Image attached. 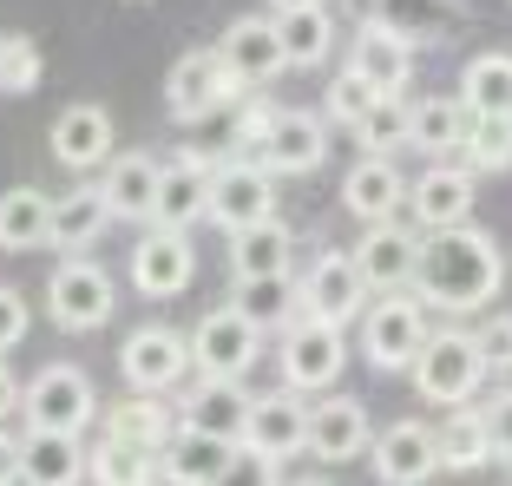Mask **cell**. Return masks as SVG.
Listing matches in <instances>:
<instances>
[{"label": "cell", "mask_w": 512, "mask_h": 486, "mask_svg": "<svg viewBox=\"0 0 512 486\" xmlns=\"http://www.w3.org/2000/svg\"><path fill=\"white\" fill-rule=\"evenodd\" d=\"M184 427V414H171L165 395H125L106 408V434L125 447H145V454H165V441Z\"/></svg>", "instance_id": "cell-27"}, {"label": "cell", "mask_w": 512, "mask_h": 486, "mask_svg": "<svg viewBox=\"0 0 512 486\" xmlns=\"http://www.w3.org/2000/svg\"><path fill=\"white\" fill-rule=\"evenodd\" d=\"M217 486H283V460H270V454H256L250 441L230 454V467L217 473Z\"/></svg>", "instance_id": "cell-44"}, {"label": "cell", "mask_w": 512, "mask_h": 486, "mask_svg": "<svg viewBox=\"0 0 512 486\" xmlns=\"http://www.w3.org/2000/svg\"><path fill=\"white\" fill-rule=\"evenodd\" d=\"M191 335L165 329V322H145V329L125 335V349H119V375L132 395H171L184 375H191Z\"/></svg>", "instance_id": "cell-5"}, {"label": "cell", "mask_w": 512, "mask_h": 486, "mask_svg": "<svg viewBox=\"0 0 512 486\" xmlns=\"http://www.w3.org/2000/svg\"><path fill=\"white\" fill-rule=\"evenodd\" d=\"M230 309L237 316H250L263 335H283V329H296L309 309H302V283H289V276H256V283H237L230 289Z\"/></svg>", "instance_id": "cell-29"}, {"label": "cell", "mask_w": 512, "mask_h": 486, "mask_svg": "<svg viewBox=\"0 0 512 486\" xmlns=\"http://www.w3.org/2000/svg\"><path fill=\"white\" fill-rule=\"evenodd\" d=\"M460 99H467V112L512 119V53H473L460 66Z\"/></svg>", "instance_id": "cell-34"}, {"label": "cell", "mask_w": 512, "mask_h": 486, "mask_svg": "<svg viewBox=\"0 0 512 486\" xmlns=\"http://www.w3.org/2000/svg\"><path fill=\"white\" fill-rule=\"evenodd\" d=\"M486 427H493V454L512 460V388L499 401H486Z\"/></svg>", "instance_id": "cell-47"}, {"label": "cell", "mask_w": 512, "mask_h": 486, "mask_svg": "<svg viewBox=\"0 0 512 486\" xmlns=\"http://www.w3.org/2000/svg\"><path fill=\"white\" fill-rule=\"evenodd\" d=\"M467 171H512V119H493V112H473L467 125V145H460Z\"/></svg>", "instance_id": "cell-40"}, {"label": "cell", "mask_w": 512, "mask_h": 486, "mask_svg": "<svg viewBox=\"0 0 512 486\" xmlns=\"http://www.w3.org/2000/svg\"><path fill=\"white\" fill-rule=\"evenodd\" d=\"M53 204L40 184H14V191H0V250L20 257V250H40L53 243Z\"/></svg>", "instance_id": "cell-28"}, {"label": "cell", "mask_w": 512, "mask_h": 486, "mask_svg": "<svg viewBox=\"0 0 512 486\" xmlns=\"http://www.w3.org/2000/svg\"><path fill=\"white\" fill-rule=\"evenodd\" d=\"M230 454H237L230 441H211V434H197V427H178L165 441V454H158V467H165L171 486H217V473L230 467Z\"/></svg>", "instance_id": "cell-30"}, {"label": "cell", "mask_w": 512, "mask_h": 486, "mask_svg": "<svg viewBox=\"0 0 512 486\" xmlns=\"http://www.w3.org/2000/svg\"><path fill=\"white\" fill-rule=\"evenodd\" d=\"M368 158H394V152H414V99H375L362 125H355Z\"/></svg>", "instance_id": "cell-38"}, {"label": "cell", "mask_w": 512, "mask_h": 486, "mask_svg": "<svg viewBox=\"0 0 512 486\" xmlns=\"http://www.w3.org/2000/svg\"><path fill=\"white\" fill-rule=\"evenodd\" d=\"M53 158L73 171L112 165V112L106 106H66L53 119Z\"/></svg>", "instance_id": "cell-25"}, {"label": "cell", "mask_w": 512, "mask_h": 486, "mask_svg": "<svg viewBox=\"0 0 512 486\" xmlns=\"http://www.w3.org/2000/svg\"><path fill=\"white\" fill-rule=\"evenodd\" d=\"M217 53H224V66H230V79H237V86H270V79L289 66L283 33H276V20H263V14L230 20L224 40H217Z\"/></svg>", "instance_id": "cell-17"}, {"label": "cell", "mask_w": 512, "mask_h": 486, "mask_svg": "<svg viewBox=\"0 0 512 486\" xmlns=\"http://www.w3.org/2000/svg\"><path fill=\"white\" fill-rule=\"evenodd\" d=\"M493 460V427H486V414L460 408L440 421V473H473Z\"/></svg>", "instance_id": "cell-36"}, {"label": "cell", "mask_w": 512, "mask_h": 486, "mask_svg": "<svg viewBox=\"0 0 512 486\" xmlns=\"http://www.w3.org/2000/svg\"><path fill=\"white\" fill-rule=\"evenodd\" d=\"M256 355H263V329H256L250 316H237V309H211V316L191 329V362L204 381H243L256 368Z\"/></svg>", "instance_id": "cell-9"}, {"label": "cell", "mask_w": 512, "mask_h": 486, "mask_svg": "<svg viewBox=\"0 0 512 486\" xmlns=\"http://www.w3.org/2000/svg\"><path fill=\"white\" fill-rule=\"evenodd\" d=\"M322 158H329V125H322L316 112H283L270 145L256 152V165L270 171V178H309Z\"/></svg>", "instance_id": "cell-21"}, {"label": "cell", "mask_w": 512, "mask_h": 486, "mask_svg": "<svg viewBox=\"0 0 512 486\" xmlns=\"http://www.w3.org/2000/svg\"><path fill=\"white\" fill-rule=\"evenodd\" d=\"M276 14H302V7H322V0H270Z\"/></svg>", "instance_id": "cell-50"}, {"label": "cell", "mask_w": 512, "mask_h": 486, "mask_svg": "<svg viewBox=\"0 0 512 486\" xmlns=\"http://www.w3.org/2000/svg\"><path fill=\"white\" fill-rule=\"evenodd\" d=\"M506 283V250L499 237H486L480 224H460V230H434L421 250V276H414V296L427 309H486Z\"/></svg>", "instance_id": "cell-1"}, {"label": "cell", "mask_w": 512, "mask_h": 486, "mask_svg": "<svg viewBox=\"0 0 512 486\" xmlns=\"http://www.w3.org/2000/svg\"><path fill=\"white\" fill-rule=\"evenodd\" d=\"M86 480L92 486H158L165 467H158V454H145V447H125V441H112V434H99L92 454H86Z\"/></svg>", "instance_id": "cell-33"}, {"label": "cell", "mask_w": 512, "mask_h": 486, "mask_svg": "<svg viewBox=\"0 0 512 486\" xmlns=\"http://www.w3.org/2000/svg\"><path fill=\"white\" fill-rule=\"evenodd\" d=\"M427 349V303L414 296V289H401V296H375L362 316V355L368 368H381V375H401V368H414Z\"/></svg>", "instance_id": "cell-3"}, {"label": "cell", "mask_w": 512, "mask_h": 486, "mask_svg": "<svg viewBox=\"0 0 512 486\" xmlns=\"http://www.w3.org/2000/svg\"><path fill=\"white\" fill-rule=\"evenodd\" d=\"M230 270L237 283H256V276H289V230L276 224H256V230H237L230 237Z\"/></svg>", "instance_id": "cell-35"}, {"label": "cell", "mask_w": 512, "mask_h": 486, "mask_svg": "<svg viewBox=\"0 0 512 486\" xmlns=\"http://www.w3.org/2000/svg\"><path fill=\"white\" fill-rule=\"evenodd\" d=\"M309 421H316V408L283 388V395L256 401L250 434H243V441H250L256 454H270V460H296V454H309Z\"/></svg>", "instance_id": "cell-23"}, {"label": "cell", "mask_w": 512, "mask_h": 486, "mask_svg": "<svg viewBox=\"0 0 512 486\" xmlns=\"http://www.w3.org/2000/svg\"><path fill=\"white\" fill-rule=\"evenodd\" d=\"M211 184L217 165L204 152H178L165 165V184H158V224L165 230H191L197 217H211Z\"/></svg>", "instance_id": "cell-20"}, {"label": "cell", "mask_w": 512, "mask_h": 486, "mask_svg": "<svg viewBox=\"0 0 512 486\" xmlns=\"http://www.w3.org/2000/svg\"><path fill=\"white\" fill-rule=\"evenodd\" d=\"M158 184H165V165L151 152H119L106 165V178H99V191H106L112 217H125V224H158Z\"/></svg>", "instance_id": "cell-22"}, {"label": "cell", "mask_w": 512, "mask_h": 486, "mask_svg": "<svg viewBox=\"0 0 512 486\" xmlns=\"http://www.w3.org/2000/svg\"><path fill=\"white\" fill-rule=\"evenodd\" d=\"M375 20L381 27H394L401 40H440V33H453V20H460V0H375Z\"/></svg>", "instance_id": "cell-37"}, {"label": "cell", "mask_w": 512, "mask_h": 486, "mask_svg": "<svg viewBox=\"0 0 512 486\" xmlns=\"http://www.w3.org/2000/svg\"><path fill=\"white\" fill-rule=\"evenodd\" d=\"M368 303H375V289H368L355 250H316V263L302 270V309L342 329V322H362Z\"/></svg>", "instance_id": "cell-7"}, {"label": "cell", "mask_w": 512, "mask_h": 486, "mask_svg": "<svg viewBox=\"0 0 512 486\" xmlns=\"http://www.w3.org/2000/svg\"><path fill=\"white\" fill-rule=\"evenodd\" d=\"M112 224V204L99 184H79V191H66L60 204H53V250L60 257H73V250H86V243H99V230Z\"/></svg>", "instance_id": "cell-31"}, {"label": "cell", "mask_w": 512, "mask_h": 486, "mask_svg": "<svg viewBox=\"0 0 512 486\" xmlns=\"http://www.w3.org/2000/svg\"><path fill=\"white\" fill-rule=\"evenodd\" d=\"M473 342H480L486 375H512V316H486L480 329H473Z\"/></svg>", "instance_id": "cell-45"}, {"label": "cell", "mask_w": 512, "mask_h": 486, "mask_svg": "<svg viewBox=\"0 0 512 486\" xmlns=\"http://www.w3.org/2000/svg\"><path fill=\"white\" fill-rule=\"evenodd\" d=\"M276 33H283L289 66H322L335 46V20L329 7H302V14H276Z\"/></svg>", "instance_id": "cell-39"}, {"label": "cell", "mask_w": 512, "mask_h": 486, "mask_svg": "<svg viewBox=\"0 0 512 486\" xmlns=\"http://www.w3.org/2000/svg\"><path fill=\"white\" fill-rule=\"evenodd\" d=\"M46 316L60 322L66 335H92L112 322V276L92 257H66L60 270L46 276Z\"/></svg>", "instance_id": "cell-6"}, {"label": "cell", "mask_w": 512, "mask_h": 486, "mask_svg": "<svg viewBox=\"0 0 512 486\" xmlns=\"http://www.w3.org/2000/svg\"><path fill=\"white\" fill-rule=\"evenodd\" d=\"M375 99H381V92L368 86L355 66H342V73L329 79V125H348V132H355V125L375 112Z\"/></svg>", "instance_id": "cell-42"}, {"label": "cell", "mask_w": 512, "mask_h": 486, "mask_svg": "<svg viewBox=\"0 0 512 486\" xmlns=\"http://www.w3.org/2000/svg\"><path fill=\"white\" fill-rule=\"evenodd\" d=\"M375 447V427H368V408L355 395H329L316 401V421H309V454L322 467H342V460H362Z\"/></svg>", "instance_id": "cell-19"}, {"label": "cell", "mask_w": 512, "mask_h": 486, "mask_svg": "<svg viewBox=\"0 0 512 486\" xmlns=\"http://www.w3.org/2000/svg\"><path fill=\"white\" fill-rule=\"evenodd\" d=\"M46 79V60L27 33H0V99H27Z\"/></svg>", "instance_id": "cell-41"}, {"label": "cell", "mask_w": 512, "mask_h": 486, "mask_svg": "<svg viewBox=\"0 0 512 486\" xmlns=\"http://www.w3.org/2000/svg\"><path fill=\"white\" fill-rule=\"evenodd\" d=\"M401 204H407V184H401V171H394V158H362V165L342 178V211L362 217V230L394 224Z\"/></svg>", "instance_id": "cell-24"}, {"label": "cell", "mask_w": 512, "mask_h": 486, "mask_svg": "<svg viewBox=\"0 0 512 486\" xmlns=\"http://www.w3.org/2000/svg\"><path fill=\"white\" fill-rule=\"evenodd\" d=\"M237 92H243V86L230 79L224 53H217V46H191V53L171 66V79H165V106H171V119L204 125V119H217V112H224Z\"/></svg>", "instance_id": "cell-8"}, {"label": "cell", "mask_w": 512, "mask_h": 486, "mask_svg": "<svg viewBox=\"0 0 512 486\" xmlns=\"http://www.w3.org/2000/svg\"><path fill=\"white\" fill-rule=\"evenodd\" d=\"M407 204H414V224L434 237V230H460L473 224V171L467 165H427L421 178L407 184Z\"/></svg>", "instance_id": "cell-16"}, {"label": "cell", "mask_w": 512, "mask_h": 486, "mask_svg": "<svg viewBox=\"0 0 512 486\" xmlns=\"http://www.w3.org/2000/svg\"><path fill=\"white\" fill-rule=\"evenodd\" d=\"M276 119H283V112H276V99H250V106L237 112V125H230V145H237L243 158H256L263 145H270Z\"/></svg>", "instance_id": "cell-43"}, {"label": "cell", "mask_w": 512, "mask_h": 486, "mask_svg": "<svg viewBox=\"0 0 512 486\" xmlns=\"http://www.w3.org/2000/svg\"><path fill=\"white\" fill-rule=\"evenodd\" d=\"M191 276H197L191 230H165V224H151L145 237L132 243V289H138V296L165 303V296L191 289Z\"/></svg>", "instance_id": "cell-13"}, {"label": "cell", "mask_w": 512, "mask_h": 486, "mask_svg": "<svg viewBox=\"0 0 512 486\" xmlns=\"http://www.w3.org/2000/svg\"><path fill=\"white\" fill-rule=\"evenodd\" d=\"M407 375H414V388H421L427 408H467V401L480 395V381H486L480 342H473L467 329H434L427 349H421V362L407 368Z\"/></svg>", "instance_id": "cell-2"}, {"label": "cell", "mask_w": 512, "mask_h": 486, "mask_svg": "<svg viewBox=\"0 0 512 486\" xmlns=\"http://www.w3.org/2000/svg\"><path fill=\"white\" fill-rule=\"evenodd\" d=\"M368 473L381 486H427L440 473V427H421V421L381 427L375 447H368Z\"/></svg>", "instance_id": "cell-12"}, {"label": "cell", "mask_w": 512, "mask_h": 486, "mask_svg": "<svg viewBox=\"0 0 512 486\" xmlns=\"http://www.w3.org/2000/svg\"><path fill=\"white\" fill-rule=\"evenodd\" d=\"M86 454L79 434H40L27 427V441H20V486H79L86 480Z\"/></svg>", "instance_id": "cell-26"}, {"label": "cell", "mask_w": 512, "mask_h": 486, "mask_svg": "<svg viewBox=\"0 0 512 486\" xmlns=\"http://www.w3.org/2000/svg\"><path fill=\"white\" fill-rule=\"evenodd\" d=\"M467 125H473V112H467V99L453 92V99H414V152H427L440 165V152H460L467 145Z\"/></svg>", "instance_id": "cell-32"}, {"label": "cell", "mask_w": 512, "mask_h": 486, "mask_svg": "<svg viewBox=\"0 0 512 486\" xmlns=\"http://www.w3.org/2000/svg\"><path fill=\"white\" fill-rule=\"evenodd\" d=\"M0 486H20V441L0 434Z\"/></svg>", "instance_id": "cell-48"}, {"label": "cell", "mask_w": 512, "mask_h": 486, "mask_svg": "<svg viewBox=\"0 0 512 486\" xmlns=\"http://www.w3.org/2000/svg\"><path fill=\"white\" fill-rule=\"evenodd\" d=\"M276 368H283V388L289 395H329L335 375L348 368V342L335 322L322 316H302L296 329H283L276 342Z\"/></svg>", "instance_id": "cell-4"}, {"label": "cell", "mask_w": 512, "mask_h": 486, "mask_svg": "<svg viewBox=\"0 0 512 486\" xmlns=\"http://www.w3.org/2000/svg\"><path fill=\"white\" fill-rule=\"evenodd\" d=\"M178 414H184V427H197V434L243 447V434H250V414H256V395L243 388V381H197L191 395H184Z\"/></svg>", "instance_id": "cell-18"}, {"label": "cell", "mask_w": 512, "mask_h": 486, "mask_svg": "<svg viewBox=\"0 0 512 486\" xmlns=\"http://www.w3.org/2000/svg\"><path fill=\"white\" fill-rule=\"evenodd\" d=\"M276 217V178L256 158H230V165H217V184H211V224L217 230H256Z\"/></svg>", "instance_id": "cell-11"}, {"label": "cell", "mask_w": 512, "mask_h": 486, "mask_svg": "<svg viewBox=\"0 0 512 486\" xmlns=\"http://www.w3.org/2000/svg\"><path fill=\"white\" fill-rule=\"evenodd\" d=\"M348 66H355L381 99H401V92L414 86V40H401L394 27H381V20L368 14L362 27H355V40H348Z\"/></svg>", "instance_id": "cell-15"}, {"label": "cell", "mask_w": 512, "mask_h": 486, "mask_svg": "<svg viewBox=\"0 0 512 486\" xmlns=\"http://www.w3.org/2000/svg\"><path fill=\"white\" fill-rule=\"evenodd\" d=\"M27 296H20L14 283H0V355L7 349H20V342H27Z\"/></svg>", "instance_id": "cell-46"}, {"label": "cell", "mask_w": 512, "mask_h": 486, "mask_svg": "<svg viewBox=\"0 0 512 486\" xmlns=\"http://www.w3.org/2000/svg\"><path fill=\"white\" fill-rule=\"evenodd\" d=\"M421 250H427L421 230L375 224V230H362V243H355V263H362V276H368L375 296H401V289H414V276H421Z\"/></svg>", "instance_id": "cell-14"}, {"label": "cell", "mask_w": 512, "mask_h": 486, "mask_svg": "<svg viewBox=\"0 0 512 486\" xmlns=\"http://www.w3.org/2000/svg\"><path fill=\"white\" fill-rule=\"evenodd\" d=\"M296 486H329V480H296Z\"/></svg>", "instance_id": "cell-51"}, {"label": "cell", "mask_w": 512, "mask_h": 486, "mask_svg": "<svg viewBox=\"0 0 512 486\" xmlns=\"http://www.w3.org/2000/svg\"><path fill=\"white\" fill-rule=\"evenodd\" d=\"M20 414H27V427H40V434H79L86 421H99V395H92V381L79 375V368L53 362L27 381Z\"/></svg>", "instance_id": "cell-10"}, {"label": "cell", "mask_w": 512, "mask_h": 486, "mask_svg": "<svg viewBox=\"0 0 512 486\" xmlns=\"http://www.w3.org/2000/svg\"><path fill=\"white\" fill-rule=\"evenodd\" d=\"M20 401H27V388H20V381H14V368L0 362V421H7V414H14Z\"/></svg>", "instance_id": "cell-49"}]
</instances>
